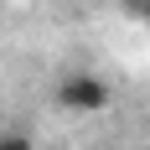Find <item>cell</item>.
<instances>
[{"instance_id":"cell-2","label":"cell","mask_w":150,"mask_h":150,"mask_svg":"<svg viewBox=\"0 0 150 150\" xmlns=\"http://www.w3.org/2000/svg\"><path fill=\"white\" fill-rule=\"evenodd\" d=\"M0 150H36V140L26 129H0Z\"/></svg>"},{"instance_id":"cell-1","label":"cell","mask_w":150,"mask_h":150,"mask_svg":"<svg viewBox=\"0 0 150 150\" xmlns=\"http://www.w3.org/2000/svg\"><path fill=\"white\" fill-rule=\"evenodd\" d=\"M52 98H57V109H67V114H104L109 104H114V88H109L98 73H67L52 88Z\"/></svg>"},{"instance_id":"cell-3","label":"cell","mask_w":150,"mask_h":150,"mask_svg":"<svg viewBox=\"0 0 150 150\" xmlns=\"http://www.w3.org/2000/svg\"><path fill=\"white\" fill-rule=\"evenodd\" d=\"M129 5H135V11H140V16L150 21V0H129Z\"/></svg>"}]
</instances>
